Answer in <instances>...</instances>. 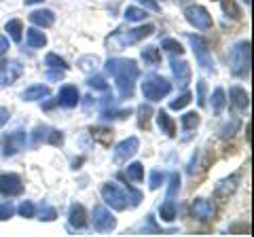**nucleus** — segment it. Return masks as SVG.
<instances>
[{
	"instance_id": "f257e3e1",
	"label": "nucleus",
	"mask_w": 254,
	"mask_h": 237,
	"mask_svg": "<svg viewBox=\"0 0 254 237\" xmlns=\"http://www.w3.org/2000/svg\"><path fill=\"white\" fill-rule=\"evenodd\" d=\"M106 72L115 76L117 87H119V96L123 100L133 96V83L140 76V68L133 59H123V58H110L106 61Z\"/></svg>"
},
{
	"instance_id": "f03ea898",
	"label": "nucleus",
	"mask_w": 254,
	"mask_h": 237,
	"mask_svg": "<svg viewBox=\"0 0 254 237\" xmlns=\"http://www.w3.org/2000/svg\"><path fill=\"white\" fill-rule=\"evenodd\" d=\"M229 66L237 78H244L250 74V41H240L229 51Z\"/></svg>"
},
{
	"instance_id": "7ed1b4c3",
	"label": "nucleus",
	"mask_w": 254,
	"mask_h": 237,
	"mask_svg": "<svg viewBox=\"0 0 254 237\" xmlns=\"http://www.w3.org/2000/svg\"><path fill=\"white\" fill-rule=\"evenodd\" d=\"M155 32V26H140V28H133V30H127V32H121V30H117V32L108 38V45L115 47V51H121L123 47H129V45H136L140 43L142 38H146Z\"/></svg>"
},
{
	"instance_id": "20e7f679",
	"label": "nucleus",
	"mask_w": 254,
	"mask_h": 237,
	"mask_svg": "<svg viewBox=\"0 0 254 237\" xmlns=\"http://www.w3.org/2000/svg\"><path fill=\"white\" fill-rule=\"evenodd\" d=\"M102 199H104L113 210H119V212L129 208V195H127V188L119 186L117 182L102 184Z\"/></svg>"
},
{
	"instance_id": "39448f33",
	"label": "nucleus",
	"mask_w": 254,
	"mask_h": 237,
	"mask_svg": "<svg viewBox=\"0 0 254 237\" xmlns=\"http://www.w3.org/2000/svg\"><path fill=\"white\" fill-rule=\"evenodd\" d=\"M170 91H172V83L168 81V78H163V76H148L144 83H142V96H144L148 102H159L161 98L165 96H170Z\"/></svg>"
},
{
	"instance_id": "423d86ee",
	"label": "nucleus",
	"mask_w": 254,
	"mask_h": 237,
	"mask_svg": "<svg viewBox=\"0 0 254 237\" xmlns=\"http://www.w3.org/2000/svg\"><path fill=\"white\" fill-rule=\"evenodd\" d=\"M189 38V43L190 47H193V53H195V59H197V64H199L205 72H216V68H214V58H212V53H210V47L208 43L203 41L201 36H193V34H187Z\"/></svg>"
},
{
	"instance_id": "0eeeda50",
	"label": "nucleus",
	"mask_w": 254,
	"mask_h": 237,
	"mask_svg": "<svg viewBox=\"0 0 254 237\" xmlns=\"http://www.w3.org/2000/svg\"><path fill=\"white\" fill-rule=\"evenodd\" d=\"M91 223H93V231L98 233H110L117 229V218L110 214V210L104 208V205H95L93 208Z\"/></svg>"
},
{
	"instance_id": "6e6552de",
	"label": "nucleus",
	"mask_w": 254,
	"mask_h": 237,
	"mask_svg": "<svg viewBox=\"0 0 254 237\" xmlns=\"http://www.w3.org/2000/svg\"><path fill=\"white\" fill-rule=\"evenodd\" d=\"M185 17H187V21L190 23V26H195L197 30H201V32H205V30L212 28V15L208 13L205 6H199V4L187 6Z\"/></svg>"
},
{
	"instance_id": "1a4fd4ad",
	"label": "nucleus",
	"mask_w": 254,
	"mask_h": 237,
	"mask_svg": "<svg viewBox=\"0 0 254 237\" xmlns=\"http://www.w3.org/2000/svg\"><path fill=\"white\" fill-rule=\"evenodd\" d=\"M138 148H140V140H138L136 136L125 138L123 142H119V144H117L115 155H113V161H115L117 165L127 163V159H131V157L138 153Z\"/></svg>"
},
{
	"instance_id": "9d476101",
	"label": "nucleus",
	"mask_w": 254,
	"mask_h": 237,
	"mask_svg": "<svg viewBox=\"0 0 254 237\" xmlns=\"http://www.w3.org/2000/svg\"><path fill=\"white\" fill-rule=\"evenodd\" d=\"M26 142H28V136H26V131H21V129L4 133V157H13L19 151H23Z\"/></svg>"
},
{
	"instance_id": "9b49d317",
	"label": "nucleus",
	"mask_w": 254,
	"mask_h": 237,
	"mask_svg": "<svg viewBox=\"0 0 254 237\" xmlns=\"http://www.w3.org/2000/svg\"><path fill=\"white\" fill-rule=\"evenodd\" d=\"M0 193L4 197H17L23 193V182L17 174H0Z\"/></svg>"
},
{
	"instance_id": "f8f14e48",
	"label": "nucleus",
	"mask_w": 254,
	"mask_h": 237,
	"mask_svg": "<svg viewBox=\"0 0 254 237\" xmlns=\"http://www.w3.org/2000/svg\"><path fill=\"white\" fill-rule=\"evenodd\" d=\"M190 214H193V218L201 220V223H208V220H212L214 214H216V208H214V203L210 199L197 197V199L190 203Z\"/></svg>"
},
{
	"instance_id": "ddd939ff",
	"label": "nucleus",
	"mask_w": 254,
	"mask_h": 237,
	"mask_svg": "<svg viewBox=\"0 0 254 237\" xmlns=\"http://www.w3.org/2000/svg\"><path fill=\"white\" fill-rule=\"evenodd\" d=\"M170 66H172V74H174V78H176V83L185 89V87L189 85V81H190V66H189V61H185V59H178L176 55L172 58V61H170Z\"/></svg>"
},
{
	"instance_id": "4468645a",
	"label": "nucleus",
	"mask_w": 254,
	"mask_h": 237,
	"mask_svg": "<svg viewBox=\"0 0 254 237\" xmlns=\"http://www.w3.org/2000/svg\"><path fill=\"white\" fill-rule=\"evenodd\" d=\"M21 72H23L21 64H17V61H4V64L0 66V85L2 87L13 85L21 76Z\"/></svg>"
},
{
	"instance_id": "2eb2a0df",
	"label": "nucleus",
	"mask_w": 254,
	"mask_h": 237,
	"mask_svg": "<svg viewBox=\"0 0 254 237\" xmlns=\"http://www.w3.org/2000/svg\"><path fill=\"white\" fill-rule=\"evenodd\" d=\"M78 102H81V93L74 85H64L60 89V96H58V104L64 108H74Z\"/></svg>"
},
{
	"instance_id": "dca6fc26",
	"label": "nucleus",
	"mask_w": 254,
	"mask_h": 237,
	"mask_svg": "<svg viewBox=\"0 0 254 237\" xmlns=\"http://www.w3.org/2000/svg\"><path fill=\"white\" fill-rule=\"evenodd\" d=\"M237 182H240V174H233V176H229V178H225V180H220V182L214 186V195L220 197V199H227L229 195H233V193H235Z\"/></svg>"
},
{
	"instance_id": "f3484780",
	"label": "nucleus",
	"mask_w": 254,
	"mask_h": 237,
	"mask_svg": "<svg viewBox=\"0 0 254 237\" xmlns=\"http://www.w3.org/2000/svg\"><path fill=\"white\" fill-rule=\"evenodd\" d=\"M28 17L38 28H51L53 23H55V13L49 11V9H36V11H32Z\"/></svg>"
},
{
	"instance_id": "a211bd4d",
	"label": "nucleus",
	"mask_w": 254,
	"mask_h": 237,
	"mask_svg": "<svg viewBox=\"0 0 254 237\" xmlns=\"http://www.w3.org/2000/svg\"><path fill=\"white\" fill-rule=\"evenodd\" d=\"M229 98H231V104L237 108V110H248V106H250V96L246 93V89L244 87H240V85H235V87H231L229 89Z\"/></svg>"
},
{
	"instance_id": "6ab92c4d",
	"label": "nucleus",
	"mask_w": 254,
	"mask_h": 237,
	"mask_svg": "<svg viewBox=\"0 0 254 237\" xmlns=\"http://www.w3.org/2000/svg\"><path fill=\"white\" fill-rule=\"evenodd\" d=\"M68 220H70V227H74V229H85L87 227V212H85V208L81 203L70 205Z\"/></svg>"
},
{
	"instance_id": "aec40b11",
	"label": "nucleus",
	"mask_w": 254,
	"mask_h": 237,
	"mask_svg": "<svg viewBox=\"0 0 254 237\" xmlns=\"http://www.w3.org/2000/svg\"><path fill=\"white\" fill-rule=\"evenodd\" d=\"M155 117H157V125H159V129H161V133H165V136H170V138L176 136V123H174V118L168 115V110H159Z\"/></svg>"
},
{
	"instance_id": "412c9836",
	"label": "nucleus",
	"mask_w": 254,
	"mask_h": 237,
	"mask_svg": "<svg viewBox=\"0 0 254 237\" xmlns=\"http://www.w3.org/2000/svg\"><path fill=\"white\" fill-rule=\"evenodd\" d=\"M91 138L98 140L102 146H110L113 144V138H115V131H113V127L98 125V127H91Z\"/></svg>"
},
{
	"instance_id": "4be33fe9",
	"label": "nucleus",
	"mask_w": 254,
	"mask_h": 237,
	"mask_svg": "<svg viewBox=\"0 0 254 237\" xmlns=\"http://www.w3.org/2000/svg\"><path fill=\"white\" fill-rule=\"evenodd\" d=\"M49 87L47 85H32L28 87L26 91L21 93V98L26 100V102H36V100H43V98H49Z\"/></svg>"
},
{
	"instance_id": "5701e85b",
	"label": "nucleus",
	"mask_w": 254,
	"mask_h": 237,
	"mask_svg": "<svg viewBox=\"0 0 254 237\" xmlns=\"http://www.w3.org/2000/svg\"><path fill=\"white\" fill-rule=\"evenodd\" d=\"M49 131H51L49 125H36V127L32 129V133H30V138H32L30 146L38 148L41 144H47V140H49Z\"/></svg>"
},
{
	"instance_id": "b1692460",
	"label": "nucleus",
	"mask_w": 254,
	"mask_h": 237,
	"mask_svg": "<svg viewBox=\"0 0 254 237\" xmlns=\"http://www.w3.org/2000/svg\"><path fill=\"white\" fill-rule=\"evenodd\" d=\"M176 214H178L176 201L170 199V197H165V201L161 203V208H159V216H161V220H165V223H172V220H176Z\"/></svg>"
},
{
	"instance_id": "393cba45",
	"label": "nucleus",
	"mask_w": 254,
	"mask_h": 237,
	"mask_svg": "<svg viewBox=\"0 0 254 237\" xmlns=\"http://www.w3.org/2000/svg\"><path fill=\"white\" fill-rule=\"evenodd\" d=\"M26 41H28V45L32 47V49H43V47L47 45V36L38 28H28L26 30Z\"/></svg>"
},
{
	"instance_id": "a878e982",
	"label": "nucleus",
	"mask_w": 254,
	"mask_h": 237,
	"mask_svg": "<svg viewBox=\"0 0 254 237\" xmlns=\"http://www.w3.org/2000/svg\"><path fill=\"white\" fill-rule=\"evenodd\" d=\"M125 178L131 180V182H142V180H144V165L138 163V161L129 163L125 170Z\"/></svg>"
},
{
	"instance_id": "bb28decb",
	"label": "nucleus",
	"mask_w": 254,
	"mask_h": 237,
	"mask_svg": "<svg viewBox=\"0 0 254 237\" xmlns=\"http://www.w3.org/2000/svg\"><path fill=\"white\" fill-rule=\"evenodd\" d=\"M199 121H201V117H199V113H195V110L185 113L180 117V125H182V129H185V131H193L197 125H199Z\"/></svg>"
},
{
	"instance_id": "cd10ccee",
	"label": "nucleus",
	"mask_w": 254,
	"mask_h": 237,
	"mask_svg": "<svg viewBox=\"0 0 254 237\" xmlns=\"http://www.w3.org/2000/svg\"><path fill=\"white\" fill-rule=\"evenodd\" d=\"M227 106V100H225V89L222 87H216L212 93V110L214 115H222V110Z\"/></svg>"
},
{
	"instance_id": "c85d7f7f",
	"label": "nucleus",
	"mask_w": 254,
	"mask_h": 237,
	"mask_svg": "<svg viewBox=\"0 0 254 237\" xmlns=\"http://www.w3.org/2000/svg\"><path fill=\"white\" fill-rule=\"evenodd\" d=\"M153 108H150V104H140L138 106V127L140 129H148L150 125V117H153Z\"/></svg>"
},
{
	"instance_id": "c756f323",
	"label": "nucleus",
	"mask_w": 254,
	"mask_h": 237,
	"mask_svg": "<svg viewBox=\"0 0 254 237\" xmlns=\"http://www.w3.org/2000/svg\"><path fill=\"white\" fill-rule=\"evenodd\" d=\"M129 113H131L129 108H113V106H108V108L102 110V118H104V121H113V118H127Z\"/></svg>"
},
{
	"instance_id": "7c9ffc66",
	"label": "nucleus",
	"mask_w": 254,
	"mask_h": 237,
	"mask_svg": "<svg viewBox=\"0 0 254 237\" xmlns=\"http://www.w3.org/2000/svg\"><path fill=\"white\" fill-rule=\"evenodd\" d=\"M4 30L9 32V36L13 38L15 43H19L21 41V34H23V23L19 19H11V21H6L4 23Z\"/></svg>"
},
{
	"instance_id": "2f4dec72",
	"label": "nucleus",
	"mask_w": 254,
	"mask_h": 237,
	"mask_svg": "<svg viewBox=\"0 0 254 237\" xmlns=\"http://www.w3.org/2000/svg\"><path fill=\"white\" fill-rule=\"evenodd\" d=\"M142 59H144L148 66H157L159 61H161V53H159L157 47L148 45V47H144V49H142Z\"/></svg>"
},
{
	"instance_id": "473e14b6",
	"label": "nucleus",
	"mask_w": 254,
	"mask_h": 237,
	"mask_svg": "<svg viewBox=\"0 0 254 237\" xmlns=\"http://www.w3.org/2000/svg\"><path fill=\"white\" fill-rule=\"evenodd\" d=\"M45 66H47V68H53V70H64V72H66V70L70 68V66L66 64V59H62L58 53H47Z\"/></svg>"
},
{
	"instance_id": "72a5a7b5",
	"label": "nucleus",
	"mask_w": 254,
	"mask_h": 237,
	"mask_svg": "<svg viewBox=\"0 0 254 237\" xmlns=\"http://www.w3.org/2000/svg\"><path fill=\"white\" fill-rule=\"evenodd\" d=\"M76 66L83 70V72H91V70H95L100 66V59L95 58V55H83V58H78Z\"/></svg>"
},
{
	"instance_id": "f704fd0d",
	"label": "nucleus",
	"mask_w": 254,
	"mask_h": 237,
	"mask_svg": "<svg viewBox=\"0 0 254 237\" xmlns=\"http://www.w3.org/2000/svg\"><path fill=\"white\" fill-rule=\"evenodd\" d=\"M148 17V13H146V9H140V6H127L125 9V19L127 21H144Z\"/></svg>"
},
{
	"instance_id": "c9c22d12",
	"label": "nucleus",
	"mask_w": 254,
	"mask_h": 237,
	"mask_svg": "<svg viewBox=\"0 0 254 237\" xmlns=\"http://www.w3.org/2000/svg\"><path fill=\"white\" fill-rule=\"evenodd\" d=\"M161 49H165L172 55H178V58L185 53V47H182L176 38H163V41H161Z\"/></svg>"
},
{
	"instance_id": "e433bc0d",
	"label": "nucleus",
	"mask_w": 254,
	"mask_h": 237,
	"mask_svg": "<svg viewBox=\"0 0 254 237\" xmlns=\"http://www.w3.org/2000/svg\"><path fill=\"white\" fill-rule=\"evenodd\" d=\"M222 11H225L227 17L231 19H242V9L235 4V0H222Z\"/></svg>"
},
{
	"instance_id": "4c0bfd02",
	"label": "nucleus",
	"mask_w": 254,
	"mask_h": 237,
	"mask_svg": "<svg viewBox=\"0 0 254 237\" xmlns=\"http://www.w3.org/2000/svg\"><path fill=\"white\" fill-rule=\"evenodd\" d=\"M55 218H58V212H55L53 205L43 203L41 210H38V220H45V223H53Z\"/></svg>"
},
{
	"instance_id": "58836bf2",
	"label": "nucleus",
	"mask_w": 254,
	"mask_h": 237,
	"mask_svg": "<svg viewBox=\"0 0 254 237\" xmlns=\"http://www.w3.org/2000/svg\"><path fill=\"white\" fill-rule=\"evenodd\" d=\"M163 182H165V172L163 170H153L150 172V178H148V188L150 191H157Z\"/></svg>"
},
{
	"instance_id": "ea45409f",
	"label": "nucleus",
	"mask_w": 254,
	"mask_h": 237,
	"mask_svg": "<svg viewBox=\"0 0 254 237\" xmlns=\"http://www.w3.org/2000/svg\"><path fill=\"white\" fill-rule=\"evenodd\" d=\"M240 118H231V123H225V125H222V127H220V138H233L235 136V131L237 129H240Z\"/></svg>"
},
{
	"instance_id": "a19ab883",
	"label": "nucleus",
	"mask_w": 254,
	"mask_h": 237,
	"mask_svg": "<svg viewBox=\"0 0 254 237\" xmlns=\"http://www.w3.org/2000/svg\"><path fill=\"white\" fill-rule=\"evenodd\" d=\"M87 85H89L91 89H95V91H108V83H106V78L102 74L89 76V78H87Z\"/></svg>"
},
{
	"instance_id": "79ce46f5",
	"label": "nucleus",
	"mask_w": 254,
	"mask_h": 237,
	"mask_svg": "<svg viewBox=\"0 0 254 237\" xmlns=\"http://www.w3.org/2000/svg\"><path fill=\"white\" fill-rule=\"evenodd\" d=\"M190 100H193V96H190L189 91H185L182 96H178L176 100H172V102H170V108H172V110H182L185 106L190 104Z\"/></svg>"
},
{
	"instance_id": "37998d69",
	"label": "nucleus",
	"mask_w": 254,
	"mask_h": 237,
	"mask_svg": "<svg viewBox=\"0 0 254 237\" xmlns=\"http://www.w3.org/2000/svg\"><path fill=\"white\" fill-rule=\"evenodd\" d=\"M180 191V174L178 172H174L172 176H170V186H168V197L170 199H174L176 197V193Z\"/></svg>"
},
{
	"instance_id": "c03bdc74",
	"label": "nucleus",
	"mask_w": 254,
	"mask_h": 237,
	"mask_svg": "<svg viewBox=\"0 0 254 237\" xmlns=\"http://www.w3.org/2000/svg\"><path fill=\"white\" fill-rule=\"evenodd\" d=\"M15 212H17L19 216H23V218H32L36 214V208H34V203L32 201H21V205Z\"/></svg>"
},
{
	"instance_id": "a18cd8bd",
	"label": "nucleus",
	"mask_w": 254,
	"mask_h": 237,
	"mask_svg": "<svg viewBox=\"0 0 254 237\" xmlns=\"http://www.w3.org/2000/svg\"><path fill=\"white\" fill-rule=\"evenodd\" d=\"M15 214V205L11 201H0V220H9Z\"/></svg>"
},
{
	"instance_id": "49530a36",
	"label": "nucleus",
	"mask_w": 254,
	"mask_h": 237,
	"mask_svg": "<svg viewBox=\"0 0 254 237\" xmlns=\"http://www.w3.org/2000/svg\"><path fill=\"white\" fill-rule=\"evenodd\" d=\"M47 144H51V146H62V144H64V133H62L60 129H53V127H51Z\"/></svg>"
},
{
	"instance_id": "de8ad7c7",
	"label": "nucleus",
	"mask_w": 254,
	"mask_h": 237,
	"mask_svg": "<svg viewBox=\"0 0 254 237\" xmlns=\"http://www.w3.org/2000/svg\"><path fill=\"white\" fill-rule=\"evenodd\" d=\"M197 104H199L201 108L205 106V81L203 78L197 81Z\"/></svg>"
},
{
	"instance_id": "09e8293b",
	"label": "nucleus",
	"mask_w": 254,
	"mask_h": 237,
	"mask_svg": "<svg viewBox=\"0 0 254 237\" xmlns=\"http://www.w3.org/2000/svg\"><path fill=\"white\" fill-rule=\"evenodd\" d=\"M229 233H250V227L248 223H240V225H233V227H229Z\"/></svg>"
},
{
	"instance_id": "8fccbe9b",
	"label": "nucleus",
	"mask_w": 254,
	"mask_h": 237,
	"mask_svg": "<svg viewBox=\"0 0 254 237\" xmlns=\"http://www.w3.org/2000/svg\"><path fill=\"white\" fill-rule=\"evenodd\" d=\"M138 2H140V4H144V6H146V9H150V11H155V13H159V11H161V6H159V4L155 2V0H138Z\"/></svg>"
},
{
	"instance_id": "3c124183",
	"label": "nucleus",
	"mask_w": 254,
	"mask_h": 237,
	"mask_svg": "<svg viewBox=\"0 0 254 237\" xmlns=\"http://www.w3.org/2000/svg\"><path fill=\"white\" fill-rule=\"evenodd\" d=\"M62 76H64V70H53V68H49V72H47V78H49V81H60Z\"/></svg>"
},
{
	"instance_id": "603ef678",
	"label": "nucleus",
	"mask_w": 254,
	"mask_h": 237,
	"mask_svg": "<svg viewBox=\"0 0 254 237\" xmlns=\"http://www.w3.org/2000/svg\"><path fill=\"white\" fill-rule=\"evenodd\" d=\"M9 108H6V106H2V108H0V127H4V125H6V121H9Z\"/></svg>"
},
{
	"instance_id": "864d4df0",
	"label": "nucleus",
	"mask_w": 254,
	"mask_h": 237,
	"mask_svg": "<svg viewBox=\"0 0 254 237\" xmlns=\"http://www.w3.org/2000/svg\"><path fill=\"white\" fill-rule=\"evenodd\" d=\"M6 51H9V38L0 36V55H4Z\"/></svg>"
},
{
	"instance_id": "5fc2aeb1",
	"label": "nucleus",
	"mask_w": 254,
	"mask_h": 237,
	"mask_svg": "<svg viewBox=\"0 0 254 237\" xmlns=\"http://www.w3.org/2000/svg\"><path fill=\"white\" fill-rule=\"evenodd\" d=\"M246 140H248V144H252V123L250 121L246 125Z\"/></svg>"
},
{
	"instance_id": "6e6d98bb",
	"label": "nucleus",
	"mask_w": 254,
	"mask_h": 237,
	"mask_svg": "<svg viewBox=\"0 0 254 237\" xmlns=\"http://www.w3.org/2000/svg\"><path fill=\"white\" fill-rule=\"evenodd\" d=\"M55 104H58V100H51V102H45V104H43V108H45V110H51V108H53Z\"/></svg>"
},
{
	"instance_id": "4d7b16f0",
	"label": "nucleus",
	"mask_w": 254,
	"mask_h": 237,
	"mask_svg": "<svg viewBox=\"0 0 254 237\" xmlns=\"http://www.w3.org/2000/svg\"><path fill=\"white\" fill-rule=\"evenodd\" d=\"M26 4H36V2H43V0H23Z\"/></svg>"
},
{
	"instance_id": "13d9d810",
	"label": "nucleus",
	"mask_w": 254,
	"mask_h": 237,
	"mask_svg": "<svg viewBox=\"0 0 254 237\" xmlns=\"http://www.w3.org/2000/svg\"><path fill=\"white\" fill-rule=\"evenodd\" d=\"M244 2H246V4H248V6H250V2H252V0H244Z\"/></svg>"
}]
</instances>
